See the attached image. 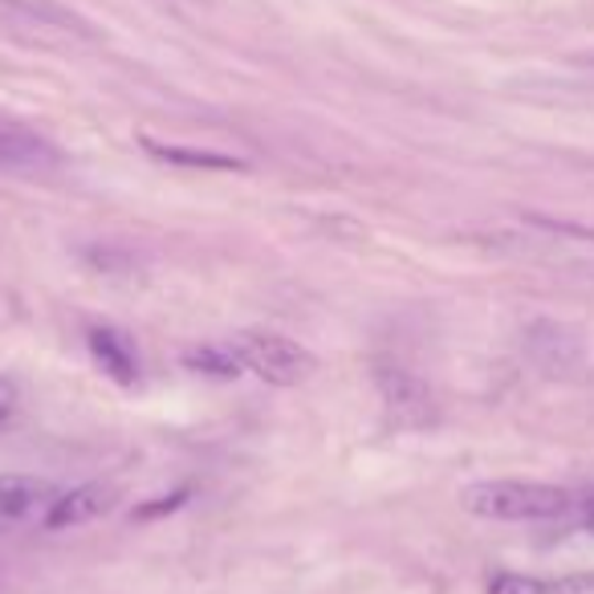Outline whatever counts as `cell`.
Returning a JSON list of instances; mask_svg holds the SVG:
<instances>
[{"mask_svg":"<svg viewBox=\"0 0 594 594\" xmlns=\"http://www.w3.org/2000/svg\"><path fill=\"white\" fill-rule=\"evenodd\" d=\"M62 155L54 143H45L41 135L13 127V122H0V172L9 176H45L54 172Z\"/></svg>","mask_w":594,"mask_h":594,"instance_id":"obj_5","label":"cell"},{"mask_svg":"<svg viewBox=\"0 0 594 594\" xmlns=\"http://www.w3.org/2000/svg\"><path fill=\"white\" fill-rule=\"evenodd\" d=\"M57 497V488L50 481H37V476H21V473H9L0 476V517H33L41 509H50Z\"/></svg>","mask_w":594,"mask_h":594,"instance_id":"obj_7","label":"cell"},{"mask_svg":"<svg viewBox=\"0 0 594 594\" xmlns=\"http://www.w3.org/2000/svg\"><path fill=\"white\" fill-rule=\"evenodd\" d=\"M119 493L110 485H78L69 493H57L54 505L45 509V526L50 529H74V526H90L102 514L114 509Z\"/></svg>","mask_w":594,"mask_h":594,"instance_id":"obj_6","label":"cell"},{"mask_svg":"<svg viewBox=\"0 0 594 594\" xmlns=\"http://www.w3.org/2000/svg\"><path fill=\"white\" fill-rule=\"evenodd\" d=\"M188 366H196L204 375H220V378L241 375V359H237L232 346H200V351L188 354Z\"/></svg>","mask_w":594,"mask_h":594,"instance_id":"obj_9","label":"cell"},{"mask_svg":"<svg viewBox=\"0 0 594 594\" xmlns=\"http://www.w3.org/2000/svg\"><path fill=\"white\" fill-rule=\"evenodd\" d=\"M582 526H586V534H594V497L582 505Z\"/></svg>","mask_w":594,"mask_h":594,"instance_id":"obj_13","label":"cell"},{"mask_svg":"<svg viewBox=\"0 0 594 594\" xmlns=\"http://www.w3.org/2000/svg\"><path fill=\"white\" fill-rule=\"evenodd\" d=\"M375 392L383 399V407H387V416L399 428H428V424H436V395L416 371H407L399 363H378Z\"/></svg>","mask_w":594,"mask_h":594,"instance_id":"obj_4","label":"cell"},{"mask_svg":"<svg viewBox=\"0 0 594 594\" xmlns=\"http://www.w3.org/2000/svg\"><path fill=\"white\" fill-rule=\"evenodd\" d=\"M488 594H550V586L541 579H529V574H497Z\"/></svg>","mask_w":594,"mask_h":594,"instance_id":"obj_11","label":"cell"},{"mask_svg":"<svg viewBox=\"0 0 594 594\" xmlns=\"http://www.w3.org/2000/svg\"><path fill=\"white\" fill-rule=\"evenodd\" d=\"M526 359L534 371L546 378H574L586 366V342L574 326L554 322V318H538L526 326Z\"/></svg>","mask_w":594,"mask_h":594,"instance_id":"obj_3","label":"cell"},{"mask_svg":"<svg viewBox=\"0 0 594 594\" xmlns=\"http://www.w3.org/2000/svg\"><path fill=\"white\" fill-rule=\"evenodd\" d=\"M90 354H95L98 366H102L114 383H122V387L135 383V375H139L135 351H131V342H127L119 330H107V326L90 330Z\"/></svg>","mask_w":594,"mask_h":594,"instance_id":"obj_8","label":"cell"},{"mask_svg":"<svg viewBox=\"0 0 594 594\" xmlns=\"http://www.w3.org/2000/svg\"><path fill=\"white\" fill-rule=\"evenodd\" d=\"M147 151L151 155H160L167 163H188V167H241L237 160L229 155H212V151H184V147H160V143H151L147 139Z\"/></svg>","mask_w":594,"mask_h":594,"instance_id":"obj_10","label":"cell"},{"mask_svg":"<svg viewBox=\"0 0 594 594\" xmlns=\"http://www.w3.org/2000/svg\"><path fill=\"white\" fill-rule=\"evenodd\" d=\"M460 505L485 521H554L570 514L574 497L541 481H476L460 493Z\"/></svg>","mask_w":594,"mask_h":594,"instance_id":"obj_1","label":"cell"},{"mask_svg":"<svg viewBox=\"0 0 594 594\" xmlns=\"http://www.w3.org/2000/svg\"><path fill=\"white\" fill-rule=\"evenodd\" d=\"M16 411V383L13 378H0V428L13 419Z\"/></svg>","mask_w":594,"mask_h":594,"instance_id":"obj_12","label":"cell"},{"mask_svg":"<svg viewBox=\"0 0 594 594\" xmlns=\"http://www.w3.org/2000/svg\"><path fill=\"white\" fill-rule=\"evenodd\" d=\"M229 346L237 351L244 371H253L273 387H297L318 371V359L301 342L285 334H270V330H244V334L232 338Z\"/></svg>","mask_w":594,"mask_h":594,"instance_id":"obj_2","label":"cell"}]
</instances>
